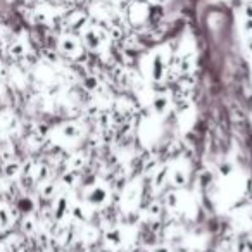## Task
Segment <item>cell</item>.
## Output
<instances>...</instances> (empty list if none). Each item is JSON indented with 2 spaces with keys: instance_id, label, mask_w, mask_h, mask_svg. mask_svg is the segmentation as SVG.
<instances>
[{
  "instance_id": "1",
  "label": "cell",
  "mask_w": 252,
  "mask_h": 252,
  "mask_svg": "<svg viewBox=\"0 0 252 252\" xmlns=\"http://www.w3.org/2000/svg\"><path fill=\"white\" fill-rule=\"evenodd\" d=\"M16 207H11L5 201H0V233H5L16 223Z\"/></svg>"
},
{
  "instance_id": "2",
  "label": "cell",
  "mask_w": 252,
  "mask_h": 252,
  "mask_svg": "<svg viewBox=\"0 0 252 252\" xmlns=\"http://www.w3.org/2000/svg\"><path fill=\"white\" fill-rule=\"evenodd\" d=\"M0 171H2V178L9 181H16L21 178L23 174V161L19 159H11V161L4 162V164H0Z\"/></svg>"
},
{
  "instance_id": "3",
  "label": "cell",
  "mask_w": 252,
  "mask_h": 252,
  "mask_svg": "<svg viewBox=\"0 0 252 252\" xmlns=\"http://www.w3.org/2000/svg\"><path fill=\"white\" fill-rule=\"evenodd\" d=\"M59 50L63 52L64 55H78L79 54V44H78V40L73 38V36L69 35H64L61 36L59 40Z\"/></svg>"
},
{
  "instance_id": "4",
  "label": "cell",
  "mask_w": 252,
  "mask_h": 252,
  "mask_svg": "<svg viewBox=\"0 0 252 252\" xmlns=\"http://www.w3.org/2000/svg\"><path fill=\"white\" fill-rule=\"evenodd\" d=\"M21 232L26 236L33 235V233L36 232V221L32 214H26V216L21 218Z\"/></svg>"
},
{
  "instance_id": "5",
  "label": "cell",
  "mask_w": 252,
  "mask_h": 252,
  "mask_svg": "<svg viewBox=\"0 0 252 252\" xmlns=\"http://www.w3.org/2000/svg\"><path fill=\"white\" fill-rule=\"evenodd\" d=\"M66 2H71V0H66Z\"/></svg>"
},
{
  "instance_id": "6",
  "label": "cell",
  "mask_w": 252,
  "mask_h": 252,
  "mask_svg": "<svg viewBox=\"0 0 252 252\" xmlns=\"http://www.w3.org/2000/svg\"><path fill=\"white\" fill-rule=\"evenodd\" d=\"M0 133H2V130H0Z\"/></svg>"
}]
</instances>
